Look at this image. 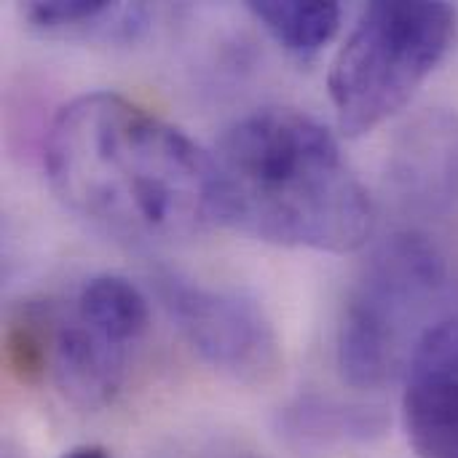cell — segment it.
<instances>
[{
  "label": "cell",
  "mask_w": 458,
  "mask_h": 458,
  "mask_svg": "<svg viewBox=\"0 0 458 458\" xmlns=\"http://www.w3.org/2000/svg\"><path fill=\"white\" fill-rule=\"evenodd\" d=\"M43 161L59 201L123 242L172 244L220 223L215 158L121 94L67 102L48 126Z\"/></svg>",
  "instance_id": "1"
},
{
  "label": "cell",
  "mask_w": 458,
  "mask_h": 458,
  "mask_svg": "<svg viewBox=\"0 0 458 458\" xmlns=\"http://www.w3.org/2000/svg\"><path fill=\"white\" fill-rule=\"evenodd\" d=\"M220 223L255 239L319 252L360 250L373 231V201L338 140L293 107H263L215 150Z\"/></svg>",
  "instance_id": "2"
},
{
  "label": "cell",
  "mask_w": 458,
  "mask_h": 458,
  "mask_svg": "<svg viewBox=\"0 0 458 458\" xmlns=\"http://www.w3.org/2000/svg\"><path fill=\"white\" fill-rule=\"evenodd\" d=\"M443 284L445 260L421 233H397L368 258L344 303L335 341L349 386L376 392L408 370Z\"/></svg>",
  "instance_id": "3"
},
{
  "label": "cell",
  "mask_w": 458,
  "mask_h": 458,
  "mask_svg": "<svg viewBox=\"0 0 458 458\" xmlns=\"http://www.w3.org/2000/svg\"><path fill=\"white\" fill-rule=\"evenodd\" d=\"M454 38L456 8L448 3H370L327 75L344 134H368L403 110Z\"/></svg>",
  "instance_id": "4"
},
{
  "label": "cell",
  "mask_w": 458,
  "mask_h": 458,
  "mask_svg": "<svg viewBox=\"0 0 458 458\" xmlns=\"http://www.w3.org/2000/svg\"><path fill=\"white\" fill-rule=\"evenodd\" d=\"M156 293L182 341L215 373L247 386H263L279 376L282 341L255 298L177 274L158 276Z\"/></svg>",
  "instance_id": "5"
},
{
  "label": "cell",
  "mask_w": 458,
  "mask_h": 458,
  "mask_svg": "<svg viewBox=\"0 0 458 458\" xmlns=\"http://www.w3.org/2000/svg\"><path fill=\"white\" fill-rule=\"evenodd\" d=\"M403 427L419 458H458V317L421 335L405 370Z\"/></svg>",
  "instance_id": "6"
},
{
  "label": "cell",
  "mask_w": 458,
  "mask_h": 458,
  "mask_svg": "<svg viewBox=\"0 0 458 458\" xmlns=\"http://www.w3.org/2000/svg\"><path fill=\"white\" fill-rule=\"evenodd\" d=\"M137 346L83 314L72 301L67 306L59 303L48 376L78 411H102L121 394Z\"/></svg>",
  "instance_id": "7"
},
{
  "label": "cell",
  "mask_w": 458,
  "mask_h": 458,
  "mask_svg": "<svg viewBox=\"0 0 458 458\" xmlns=\"http://www.w3.org/2000/svg\"><path fill=\"white\" fill-rule=\"evenodd\" d=\"M386 180L413 212L445 215L456 209L458 113L432 110L411 121L389 150Z\"/></svg>",
  "instance_id": "8"
},
{
  "label": "cell",
  "mask_w": 458,
  "mask_h": 458,
  "mask_svg": "<svg viewBox=\"0 0 458 458\" xmlns=\"http://www.w3.org/2000/svg\"><path fill=\"white\" fill-rule=\"evenodd\" d=\"M21 13L40 35L105 46L134 43L150 27V8L142 3L30 0Z\"/></svg>",
  "instance_id": "9"
},
{
  "label": "cell",
  "mask_w": 458,
  "mask_h": 458,
  "mask_svg": "<svg viewBox=\"0 0 458 458\" xmlns=\"http://www.w3.org/2000/svg\"><path fill=\"white\" fill-rule=\"evenodd\" d=\"M276 429L279 437L301 456H325L354 440H368L381 429V421L368 408L325 397H301L279 413Z\"/></svg>",
  "instance_id": "10"
},
{
  "label": "cell",
  "mask_w": 458,
  "mask_h": 458,
  "mask_svg": "<svg viewBox=\"0 0 458 458\" xmlns=\"http://www.w3.org/2000/svg\"><path fill=\"white\" fill-rule=\"evenodd\" d=\"M263 30L301 64L317 62L325 46L341 27L338 3H301V0H260L247 5Z\"/></svg>",
  "instance_id": "11"
},
{
  "label": "cell",
  "mask_w": 458,
  "mask_h": 458,
  "mask_svg": "<svg viewBox=\"0 0 458 458\" xmlns=\"http://www.w3.org/2000/svg\"><path fill=\"white\" fill-rule=\"evenodd\" d=\"M59 303L30 298L8 309L3 325V362L21 386H35L51 373Z\"/></svg>",
  "instance_id": "12"
},
{
  "label": "cell",
  "mask_w": 458,
  "mask_h": 458,
  "mask_svg": "<svg viewBox=\"0 0 458 458\" xmlns=\"http://www.w3.org/2000/svg\"><path fill=\"white\" fill-rule=\"evenodd\" d=\"M62 458H110V454L99 445H83V448H72L70 454Z\"/></svg>",
  "instance_id": "13"
}]
</instances>
